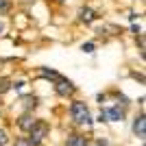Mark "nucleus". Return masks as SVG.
Returning a JSON list of instances; mask_svg holds the SVG:
<instances>
[{"mask_svg":"<svg viewBox=\"0 0 146 146\" xmlns=\"http://www.w3.org/2000/svg\"><path fill=\"white\" fill-rule=\"evenodd\" d=\"M96 18H98L96 11H94V9H90V7H83V9L79 11V20H81V22H85V24H92Z\"/></svg>","mask_w":146,"mask_h":146,"instance_id":"6e6552de","label":"nucleus"},{"mask_svg":"<svg viewBox=\"0 0 146 146\" xmlns=\"http://www.w3.org/2000/svg\"><path fill=\"white\" fill-rule=\"evenodd\" d=\"M133 135L140 137V140L146 137V118H144V113H140V116L133 120Z\"/></svg>","mask_w":146,"mask_h":146,"instance_id":"0eeeda50","label":"nucleus"},{"mask_svg":"<svg viewBox=\"0 0 146 146\" xmlns=\"http://www.w3.org/2000/svg\"><path fill=\"white\" fill-rule=\"evenodd\" d=\"M29 133V142L33 146H39L46 137H48V133H50V124L46 120H35V124L26 131Z\"/></svg>","mask_w":146,"mask_h":146,"instance_id":"f03ea898","label":"nucleus"},{"mask_svg":"<svg viewBox=\"0 0 146 146\" xmlns=\"http://www.w3.org/2000/svg\"><path fill=\"white\" fill-rule=\"evenodd\" d=\"M11 90V81L9 79H0V96L5 94V92H9Z\"/></svg>","mask_w":146,"mask_h":146,"instance_id":"9b49d317","label":"nucleus"},{"mask_svg":"<svg viewBox=\"0 0 146 146\" xmlns=\"http://www.w3.org/2000/svg\"><path fill=\"white\" fill-rule=\"evenodd\" d=\"M0 105H2V103H0Z\"/></svg>","mask_w":146,"mask_h":146,"instance_id":"a211bd4d","label":"nucleus"},{"mask_svg":"<svg viewBox=\"0 0 146 146\" xmlns=\"http://www.w3.org/2000/svg\"><path fill=\"white\" fill-rule=\"evenodd\" d=\"M55 94L59 98H72L74 94H76V85H74L72 81L63 79V76H59V79L55 81Z\"/></svg>","mask_w":146,"mask_h":146,"instance_id":"7ed1b4c3","label":"nucleus"},{"mask_svg":"<svg viewBox=\"0 0 146 146\" xmlns=\"http://www.w3.org/2000/svg\"><path fill=\"white\" fill-rule=\"evenodd\" d=\"M2 33H5V24H2V22H0V35H2Z\"/></svg>","mask_w":146,"mask_h":146,"instance_id":"f3484780","label":"nucleus"},{"mask_svg":"<svg viewBox=\"0 0 146 146\" xmlns=\"http://www.w3.org/2000/svg\"><path fill=\"white\" fill-rule=\"evenodd\" d=\"M9 9V0H0V11H7Z\"/></svg>","mask_w":146,"mask_h":146,"instance_id":"2eb2a0df","label":"nucleus"},{"mask_svg":"<svg viewBox=\"0 0 146 146\" xmlns=\"http://www.w3.org/2000/svg\"><path fill=\"white\" fill-rule=\"evenodd\" d=\"M39 74H42L44 79H52V81L59 79V74H57L55 70H48V68H42V70H39Z\"/></svg>","mask_w":146,"mask_h":146,"instance_id":"9d476101","label":"nucleus"},{"mask_svg":"<svg viewBox=\"0 0 146 146\" xmlns=\"http://www.w3.org/2000/svg\"><path fill=\"white\" fill-rule=\"evenodd\" d=\"M83 50H85V52H94V44H92V42L83 44Z\"/></svg>","mask_w":146,"mask_h":146,"instance_id":"4468645a","label":"nucleus"},{"mask_svg":"<svg viewBox=\"0 0 146 146\" xmlns=\"http://www.w3.org/2000/svg\"><path fill=\"white\" fill-rule=\"evenodd\" d=\"M22 103H24V111H31L37 107V96L29 94V96H22Z\"/></svg>","mask_w":146,"mask_h":146,"instance_id":"1a4fd4ad","label":"nucleus"},{"mask_svg":"<svg viewBox=\"0 0 146 146\" xmlns=\"http://www.w3.org/2000/svg\"><path fill=\"white\" fill-rule=\"evenodd\" d=\"M7 144H9V133L5 129H0V146H7Z\"/></svg>","mask_w":146,"mask_h":146,"instance_id":"f8f14e48","label":"nucleus"},{"mask_svg":"<svg viewBox=\"0 0 146 146\" xmlns=\"http://www.w3.org/2000/svg\"><path fill=\"white\" fill-rule=\"evenodd\" d=\"M13 146H33V144L29 142V137H15V144Z\"/></svg>","mask_w":146,"mask_h":146,"instance_id":"ddd939ff","label":"nucleus"},{"mask_svg":"<svg viewBox=\"0 0 146 146\" xmlns=\"http://www.w3.org/2000/svg\"><path fill=\"white\" fill-rule=\"evenodd\" d=\"M35 120H37V118L33 116V111H24L22 116L15 118V124H18V129L22 131V133H26V131H29V129L35 124Z\"/></svg>","mask_w":146,"mask_h":146,"instance_id":"39448f33","label":"nucleus"},{"mask_svg":"<svg viewBox=\"0 0 146 146\" xmlns=\"http://www.w3.org/2000/svg\"><path fill=\"white\" fill-rule=\"evenodd\" d=\"M70 120H72L76 127H85V129H90L92 124H94L90 107H87L83 100H79V98H74L72 103H70Z\"/></svg>","mask_w":146,"mask_h":146,"instance_id":"f257e3e1","label":"nucleus"},{"mask_svg":"<svg viewBox=\"0 0 146 146\" xmlns=\"http://www.w3.org/2000/svg\"><path fill=\"white\" fill-rule=\"evenodd\" d=\"M100 116H103L105 122H122L127 118V111H124V107H120V105H111V107L100 111Z\"/></svg>","mask_w":146,"mask_h":146,"instance_id":"20e7f679","label":"nucleus"},{"mask_svg":"<svg viewBox=\"0 0 146 146\" xmlns=\"http://www.w3.org/2000/svg\"><path fill=\"white\" fill-rule=\"evenodd\" d=\"M96 146H107V140H98V142H96Z\"/></svg>","mask_w":146,"mask_h":146,"instance_id":"dca6fc26","label":"nucleus"},{"mask_svg":"<svg viewBox=\"0 0 146 146\" xmlns=\"http://www.w3.org/2000/svg\"><path fill=\"white\" fill-rule=\"evenodd\" d=\"M92 142H90V137H87L85 133H68V137H66V144L63 146H90Z\"/></svg>","mask_w":146,"mask_h":146,"instance_id":"423d86ee","label":"nucleus"}]
</instances>
